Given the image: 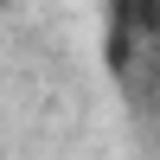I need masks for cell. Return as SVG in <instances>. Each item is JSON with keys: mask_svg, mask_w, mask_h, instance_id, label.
<instances>
[{"mask_svg": "<svg viewBox=\"0 0 160 160\" xmlns=\"http://www.w3.org/2000/svg\"><path fill=\"white\" fill-rule=\"evenodd\" d=\"M102 71L141 122L160 115V0H102Z\"/></svg>", "mask_w": 160, "mask_h": 160, "instance_id": "cell-1", "label": "cell"}, {"mask_svg": "<svg viewBox=\"0 0 160 160\" xmlns=\"http://www.w3.org/2000/svg\"><path fill=\"white\" fill-rule=\"evenodd\" d=\"M7 7H13V0H0V13H7Z\"/></svg>", "mask_w": 160, "mask_h": 160, "instance_id": "cell-2", "label": "cell"}]
</instances>
